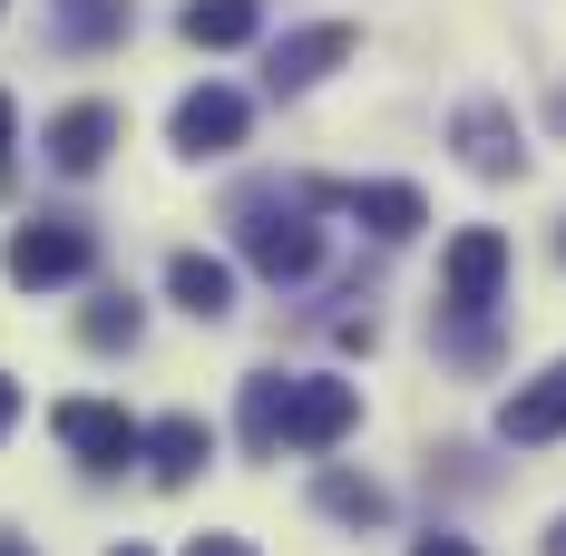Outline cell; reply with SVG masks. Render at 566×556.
I'll return each mask as SVG.
<instances>
[{"label": "cell", "instance_id": "6da1fadb", "mask_svg": "<svg viewBox=\"0 0 566 556\" xmlns=\"http://www.w3.org/2000/svg\"><path fill=\"white\" fill-rule=\"evenodd\" d=\"M303 206H333V196L323 186H244L234 196V244L264 283H303L323 264V234L303 224Z\"/></svg>", "mask_w": 566, "mask_h": 556}, {"label": "cell", "instance_id": "7a4b0ae2", "mask_svg": "<svg viewBox=\"0 0 566 556\" xmlns=\"http://www.w3.org/2000/svg\"><path fill=\"white\" fill-rule=\"evenodd\" d=\"M88 264H98V234H88L78 216H40V224H20V234H10V283H20V293L78 283Z\"/></svg>", "mask_w": 566, "mask_h": 556}, {"label": "cell", "instance_id": "3957f363", "mask_svg": "<svg viewBox=\"0 0 566 556\" xmlns=\"http://www.w3.org/2000/svg\"><path fill=\"white\" fill-rule=\"evenodd\" d=\"M50 430L69 440V459H78V469H98V479H108V469H127V459H147V430H137L117 400H59Z\"/></svg>", "mask_w": 566, "mask_h": 556}, {"label": "cell", "instance_id": "277c9868", "mask_svg": "<svg viewBox=\"0 0 566 556\" xmlns=\"http://www.w3.org/2000/svg\"><path fill=\"white\" fill-rule=\"evenodd\" d=\"M352 420H361V390L352 381H333V371H293V390H283V449H333Z\"/></svg>", "mask_w": 566, "mask_h": 556}, {"label": "cell", "instance_id": "5b68a950", "mask_svg": "<svg viewBox=\"0 0 566 556\" xmlns=\"http://www.w3.org/2000/svg\"><path fill=\"white\" fill-rule=\"evenodd\" d=\"M499 283H509V234H499V224H469L450 254H440V303H450V313H489Z\"/></svg>", "mask_w": 566, "mask_h": 556}, {"label": "cell", "instance_id": "8992f818", "mask_svg": "<svg viewBox=\"0 0 566 556\" xmlns=\"http://www.w3.org/2000/svg\"><path fill=\"white\" fill-rule=\"evenodd\" d=\"M352 50H361V30H352V20H313V30H283L274 50H264V78H274V88H313V78L342 69Z\"/></svg>", "mask_w": 566, "mask_h": 556}, {"label": "cell", "instance_id": "52a82bcc", "mask_svg": "<svg viewBox=\"0 0 566 556\" xmlns=\"http://www.w3.org/2000/svg\"><path fill=\"white\" fill-rule=\"evenodd\" d=\"M499 440H509V449H547V440H566V361H547L537 381H517L509 400H499Z\"/></svg>", "mask_w": 566, "mask_h": 556}, {"label": "cell", "instance_id": "ba28073f", "mask_svg": "<svg viewBox=\"0 0 566 556\" xmlns=\"http://www.w3.org/2000/svg\"><path fill=\"white\" fill-rule=\"evenodd\" d=\"M167 137L186 157H226V147H244V98L234 88H186L176 117H167Z\"/></svg>", "mask_w": 566, "mask_h": 556}, {"label": "cell", "instance_id": "9c48e42d", "mask_svg": "<svg viewBox=\"0 0 566 556\" xmlns=\"http://www.w3.org/2000/svg\"><path fill=\"white\" fill-rule=\"evenodd\" d=\"M108 147H117V108H108V98H78V108L50 117V167L59 176H98V167H108Z\"/></svg>", "mask_w": 566, "mask_h": 556}, {"label": "cell", "instance_id": "30bf717a", "mask_svg": "<svg viewBox=\"0 0 566 556\" xmlns=\"http://www.w3.org/2000/svg\"><path fill=\"white\" fill-rule=\"evenodd\" d=\"M206 459H216V430H206L196 410H176V420H157V430H147V479H157V489H186Z\"/></svg>", "mask_w": 566, "mask_h": 556}, {"label": "cell", "instance_id": "8fae6325", "mask_svg": "<svg viewBox=\"0 0 566 556\" xmlns=\"http://www.w3.org/2000/svg\"><path fill=\"white\" fill-rule=\"evenodd\" d=\"M333 206H342L352 224H371L381 244H400V234H420V224H430V206H420V186H391V176H381V186H342Z\"/></svg>", "mask_w": 566, "mask_h": 556}, {"label": "cell", "instance_id": "7c38bea8", "mask_svg": "<svg viewBox=\"0 0 566 556\" xmlns=\"http://www.w3.org/2000/svg\"><path fill=\"white\" fill-rule=\"evenodd\" d=\"M167 293L196 313V323H226V313H234V264H226V254H176Z\"/></svg>", "mask_w": 566, "mask_h": 556}, {"label": "cell", "instance_id": "4fadbf2b", "mask_svg": "<svg viewBox=\"0 0 566 556\" xmlns=\"http://www.w3.org/2000/svg\"><path fill=\"white\" fill-rule=\"evenodd\" d=\"M459 157H469L479 176H517L527 167V147H517V127L499 108H459Z\"/></svg>", "mask_w": 566, "mask_h": 556}, {"label": "cell", "instance_id": "5bb4252c", "mask_svg": "<svg viewBox=\"0 0 566 556\" xmlns=\"http://www.w3.org/2000/svg\"><path fill=\"white\" fill-rule=\"evenodd\" d=\"M176 30H186L196 50H244V40H254V0H186Z\"/></svg>", "mask_w": 566, "mask_h": 556}, {"label": "cell", "instance_id": "9a60e30c", "mask_svg": "<svg viewBox=\"0 0 566 556\" xmlns=\"http://www.w3.org/2000/svg\"><path fill=\"white\" fill-rule=\"evenodd\" d=\"M283 371H254V381H244V449H254V459H274L283 449Z\"/></svg>", "mask_w": 566, "mask_h": 556}, {"label": "cell", "instance_id": "2e32d148", "mask_svg": "<svg viewBox=\"0 0 566 556\" xmlns=\"http://www.w3.org/2000/svg\"><path fill=\"white\" fill-rule=\"evenodd\" d=\"M313 499H323V517H342V527H381V517H391V499H381L371 479H352V469H323Z\"/></svg>", "mask_w": 566, "mask_h": 556}, {"label": "cell", "instance_id": "e0dca14e", "mask_svg": "<svg viewBox=\"0 0 566 556\" xmlns=\"http://www.w3.org/2000/svg\"><path fill=\"white\" fill-rule=\"evenodd\" d=\"M78 342H88V352H127V342H137V293H98V303L78 313Z\"/></svg>", "mask_w": 566, "mask_h": 556}, {"label": "cell", "instance_id": "ac0fdd59", "mask_svg": "<svg viewBox=\"0 0 566 556\" xmlns=\"http://www.w3.org/2000/svg\"><path fill=\"white\" fill-rule=\"evenodd\" d=\"M186 556H254L244 537H186Z\"/></svg>", "mask_w": 566, "mask_h": 556}, {"label": "cell", "instance_id": "d6986e66", "mask_svg": "<svg viewBox=\"0 0 566 556\" xmlns=\"http://www.w3.org/2000/svg\"><path fill=\"white\" fill-rule=\"evenodd\" d=\"M10 430H20V381L0 371V440H10Z\"/></svg>", "mask_w": 566, "mask_h": 556}, {"label": "cell", "instance_id": "ffe728a7", "mask_svg": "<svg viewBox=\"0 0 566 556\" xmlns=\"http://www.w3.org/2000/svg\"><path fill=\"white\" fill-rule=\"evenodd\" d=\"M410 556H479V547H469V537H420Z\"/></svg>", "mask_w": 566, "mask_h": 556}, {"label": "cell", "instance_id": "44dd1931", "mask_svg": "<svg viewBox=\"0 0 566 556\" xmlns=\"http://www.w3.org/2000/svg\"><path fill=\"white\" fill-rule=\"evenodd\" d=\"M0 186H10V88H0Z\"/></svg>", "mask_w": 566, "mask_h": 556}, {"label": "cell", "instance_id": "7402d4cb", "mask_svg": "<svg viewBox=\"0 0 566 556\" xmlns=\"http://www.w3.org/2000/svg\"><path fill=\"white\" fill-rule=\"evenodd\" d=\"M0 556H30V547H20V537H0Z\"/></svg>", "mask_w": 566, "mask_h": 556}, {"label": "cell", "instance_id": "603a6c76", "mask_svg": "<svg viewBox=\"0 0 566 556\" xmlns=\"http://www.w3.org/2000/svg\"><path fill=\"white\" fill-rule=\"evenodd\" d=\"M547 547H557V556H566V517H557V537H547Z\"/></svg>", "mask_w": 566, "mask_h": 556}, {"label": "cell", "instance_id": "cb8c5ba5", "mask_svg": "<svg viewBox=\"0 0 566 556\" xmlns=\"http://www.w3.org/2000/svg\"><path fill=\"white\" fill-rule=\"evenodd\" d=\"M117 556H147V547H117Z\"/></svg>", "mask_w": 566, "mask_h": 556}, {"label": "cell", "instance_id": "d4e9b609", "mask_svg": "<svg viewBox=\"0 0 566 556\" xmlns=\"http://www.w3.org/2000/svg\"><path fill=\"white\" fill-rule=\"evenodd\" d=\"M557 254H566V234H557Z\"/></svg>", "mask_w": 566, "mask_h": 556}]
</instances>
